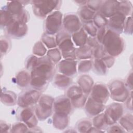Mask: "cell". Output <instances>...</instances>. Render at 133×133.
<instances>
[{
  "label": "cell",
  "mask_w": 133,
  "mask_h": 133,
  "mask_svg": "<svg viewBox=\"0 0 133 133\" xmlns=\"http://www.w3.org/2000/svg\"><path fill=\"white\" fill-rule=\"evenodd\" d=\"M101 44L111 56H116L121 54L124 46V41L119 34L109 29L106 31Z\"/></svg>",
  "instance_id": "obj_1"
},
{
  "label": "cell",
  "mask_w": 133,
  "mask_h": 133,
  "mask_svg": "<svg viewBox=\"0 0 133 133\" xmlns=\"http://www.w3.org/2000/svg\"><path fill=\"white\" fill-rule=\"evenodd\" d=\"M56 42L64 59L74 60L76 58L75 48L69 33L65 30L60 31L57 33Z\"/></svg>",
  "instance_id": "obj_2"
},
{
  "label": "cell",
  "mask_w": 133,
  "mask_h": 133,
  "mask_svg": "<svg viewBox=\"0 0 133 133\" xmlns=\"http://www.w3.org/2000/svg\"><path fill=\"white\" fill-rule=\"evenodd\" d=\"M33 10L35 15L41 18H45L60 5L61 1H32Z\"/></svg>",
  "instance_id": "obj_3"
},
{
  "label": "cell",
  "mask_w": 133,
  "mask_h": 133,
  "mask_svg": "<svg viewBox=\"0 0 133 133\" xmlns=\"http://www.w3.org/2000/svg\"><path fill=\"white\" fill-rule=\"evenodd\" d=\"M62 26V15L59 11H55L47 17L44 24L46 34L54 35L60 31Z\"/></svg>",
  "instance_id": "obj_4"
},
{
  "label": "cell",
  "mask_w": 133,
  "mask_h": 133,
  "mask_svg": "<svg viewBox=\"0 0 133 133\" xmlns=\"http://www.w3.org/2000/svg\"><path fill=\"white\" fill-rule=\"evenodd\" d=\"M54 100L49 96L44 95L39 98L35 113L40 120H44L51 115Z\"/></svg>",
  "instance_id": "obj_5"
},
{
  "label": "cell",
  "mask_w": 133,
  "mask_h": 133,
  "mask_svg": "<svg viewBox=\"0 0 133 133\" xmlns=\"http://www.w3.org/2000/svg\"><path fill=\"white\" fill-rule=\"evenodd\" d=\"M111 96L114 100L124 102L129 95V92L125 84L121 81L117 80L111 83L110 87Z\"/></svg>",
  "instance_id": "obj_6"
},
{
  "label": "cell",
  "mask_w": 133,
  "mask_h": 133,
  "mask_svg": "<svg viewBox=\"0 0 133 133\" xmlns=\"http://www.w3.org/2000/svg\"><path fill=\"white\" fill-rule=\"evenodd\" d=\"M40 95L39 91L35 89L24 91L19 95L18 104L20 107H30L39 100Z\"/></svg>",
  "instance_id": "obj_7"
},
{
  "label": "cell",
  "mask_w": 133,
  "mask_h": 133,
  "mask_svg": "<svg viewBox=\"0 0 133 133\" xmlns=\"http://www.w3.org/2000/svg\"><path fill=\"white\" fill-rule=\"evenodd\" d=\"M68 97L70 99L72 104L76 108L82 107L86 101L87 96L79 86L70 87L67 92Z\"/></svg>",
  "instance_id": "obj_8"
},
{
  "label": "cell",
  "mask_w": 133,
  "mask_h": 133,
  "mask_svg": "<svg viewBox=\"0 0 133 133\" xmlns=\"http://www.w3.org/2000/svg\"><path fill=\"white\" fill-rule=\"evenodd\" d=\"M123 113V105L119 103H112L106 109L104 114L107 125H112L118 121Z\"/></svg>",
  "instance_id": "obj_9"
},
{
  "label": "cell",
  "mask_w": 133,
  "mask_h": 133,
  "mask_svg": "<svg viewBox=\"0 0 133 133\" xmlns=\"http://www.w3.org/2000/svg\"><path fill=\"white\" fill-rule=\"evenodd\" d=\"M62 21L64 30L69 34H73L82 28L79 17L73 14H65Z\"/></svg>",
  "instance_id": "obj_10"
},
{
  "label": "cell",
  "mask_w": 133,
  "mask_h": 133,
  "mask_svg": "<svg viewBox=\"0 0 133 133\" xmlns=\"http://www.w3.org/2000/svg\"><path fill=\"white\" fill-rule=\"evenodd\" d=\"M27 29L25 23L15 18L13 21L6 27L7 34L15 38L23 36L27 32Z\"/></svg>",
  "instance_id": "obj_11"
},
{
  "label": "cell",
  "mask_w": 133,
  "mask_h": 133,
  "mask_svg": "<svg viewBox=\"0 0 133 133\" xmlns=\"http://www.w3.org/2000/svg\"><path fill=\"white\" fill-rule=\"evenodd\" d=\"M126 17V16L122 13L116 12L108 20L107 25L109 29L118 34L121 33L124 30Z\"/></svg>",
  "instance_id": "obj_12"
},
{
  "label": "cell",
  "mask_w": 133,
  "mask_h": 133,
  "mask_svg": "<svg viewBox=\"0 0 133 133\" xmlns=\"http://www.w3.org/2000/svg\"><path fill=\"white\" fill-rule=\"evenodd\" d=\"M72 105L68 97H60L54 101V110L55 113L68 115L72 111Z\"/></svg>",
  "instance_id": "obj_13"
},
{
  "label": "cell",
  "mask_w": 133,
  "mask_h": 133,
  "mask_svg": "<svg viewBox=\"0 0 133 133\" xmlns=\"http://www.w3.org/2000/svg\"><path fill=\"white\" fill-rule=\"evenodd\" d=\"M109 92L107 87L102 84H96L92 88L90 97L97 102L104 104L109 98Z\"/></svg>",
  "instance_id": "obj_14"
},
{
  "label": "cell",
  "mask_w": 133,
  "mask_h": 133,
  "mask_svg": "<svg viewBox=\"0 0 133 133\" xmlns=\"http://www.w3.org/2000/svg\"><path fill=\"white\" fill-rule=\"evenodd\" d=\"M33 112V110L30 107H20L18 116L20 121L23 122L30 128L34 127L37 123V120Z\"/></svg>",
  "instance_id": "obj_15"
},
{
  "label": "cell",
  "mask_w": 133,
  "mask_h": 133,
  "mask_svg": "<svg viewBox=\"0 0 133 133\" xmlns=\"http://www.w3.org/2000/svg\"><path fill=\"white\" fill-rule=\"evenodd\" d=\"M76 62L71 59L62 60L58 64L59 72L68 76H74L76 73Z\"/></svg>",
  "instance_id": "obj_16"
},
{
  "label": "cell",
  "mask_w": 133,
  "mask_h": 133,
  "mask_svg": "<svg viewBox=\"0 0 133 133\" xmlns=\"http://www.w3.org/2000/svg\"><path fill=\"white\" fill-rule=\"evenodd\" d=\"M118 4V1H103L99 12L105 18H110L117 11Z\"/></svg>",
  "instance_id": "obj_17"
},
{
  "label": "cell",
  "mask_w": 133,
  "mask_h": 133,
  "mask_svg": "<svg viewBox=\"0 0 133 133\" xmlns=\"http://www.w3.org/2000/svg\"><path fill=\"white\" fill-rule=\"evenodd\" d=\"M104 109L103 104L99 103L93 100L90 97L88 99L85 105V111L89 116H96Z\"/></svg>",
  "instance_id": "obj_18"
},
{
  "label": "cell",
  "mask_w": 133,
  "mask_h": 133,
  "mask_svg": "<svg viewBox=\"0 0 133 133\" xmlns=\"http://www.w3.org/2000/svg\"><path fill=\"white\" fill-rule=\"evenodd\" d=\"M78 86L85 94L87 95L91 92L92 88L93 81L90 77L86 75H82L78 78Z\"/></svg>",
  "instance_id": "obj_19"
},
{
  "label": "cell",
  "mask_w": 133,
  "mask_h": 133,
  "mask_svg": "<svg viewBox=\"0 0 133 133\" xmlns=\"http://www.w3.org/2000/svg\"><path fill=\"white\" fill-rule=\"evenodd\" d=\"M96 13L86 5L83 6L78 10V16L84 23L92 21Z\"/></svg>",
  "instance_id": "obj_20"
},
{
  "label": "cell",
  "mask_w": 133,
  "mask_h": 133,
  "mask_svg": "<svg viewBox=\"0 0 133 133\" xmlns=\"http://www.w3.org/2000/svg\"><path fill=\"white\" fill-rule=\"evenodd\" d=\"M72 39L77 46L81 47L87 43L88 36L86 32L82 28L79 31L72 34Z\"/></svg>",
  "instance_id": "obj_21"
},
{
  "label": "cell",
  "mask_w": 133,
  "mask_h": 133,
  "mask_svg": "<svg viewBox=\"0 0 133 133\" xmlns=\"http://www.w3.org/2000/svg\"><path fill=\"white\" fill-rule=\"evenodd\" d=\"M54 124L55 126L59 129H64L66 126H67L69 123V117L68 115L55 113L53 117Z\"/></svg>",
  "instance_id": "obj_22"
},
{
  "label": "cell",
  "mask_w": 133,
  "mask_h": 133,
  "mask_svg": "<svg viewBox=\"0 0 133 133\" xmlns=\"http://www.w3.org/2000/svg\"><path fill=\"white\" fill-rule=\"evenodd\" d=\"M54 83L58 88L61 89H65L67 87L71 84L72 79L69 76L59 74H57L54 78Z\"/></svg>",
  "instance_id": "obj_23"
},
{
  "label": "cell",
  "mask_w": 133,
  "mask_h": 133,
  "mask_svg": "<svg viewBox=\"0 0 133 133\" xmlns=\"http://www.w3.org/2000/svg\"><path fill=\"white\" fill-rule=\"evenodd\" d=\"M22 2L20 1H13L10 2L6 7L7 9L14 16L16 17L20 15L23 11V7L21 4Z\"/></svg>",
  "instance_id": "obj_24"
},
{
  "label": "cell",
  "mask_w": 133,
  "mask_h": 133,
  "mask_svg": "<svg viewBox=\"0 0 133 133\" xmlns=\"http://www.w3.org/2000/svg\"><path fill=\"white\" fill-rule=\"evenodd\" d=\"M31 79V77L29 73L25 71L20 72L16 76L17 84L21 87H25L30 85Z\"/></svg>",
  "instance_id": "obj_25"
},
{
  "label": "cell",
  "mask_w": 133,
  "mask_h": 133,
  "mask_svg": "<svg viewBox=\"0 0 133 133\" xmlns=\"http://www.w3.org/2000/svg\"><path fill=\"white\" fill-rule=\"evenodd\" d=\"M92 54L91 47L88 45L79 47L76 51V56L79 59H90Z\"/></svg>",
  "instance_id": "obj_26"
},
{
  "label": "cell",
  "mask_w": 133,
  "mask_h": 133,
  "mask_svg": "<svg viewBox=\"0 0 133 133\" xmlns=\"http://www.w3.org/2000/svg\"><path fill=\"white\" fill-rule=\"evenodd\" d=\"M120 126L123 129L127 130L128 131L132 130V115L131 114H126L119 118Z\"/></svg>",
  "instance_id": "obj_27"
},
{
  "label": "cell",
  "mask_w": 133,
  "mask_h": 133,
  "mask_svg": "<svg viewBox=\"0 0 133 133\" xmlns=\"http://www.w3.org/2000/svg\"><path fill=\"white\" fill-rule=\"evenodd\" d=\"M117 11L122 13L126 16H128L130 14H131L132 5L130 2L128 1L118 2Z\"/></svg>",
  "instance_id": "obj_28"
},
{
  "label": "cell",
  "mask_w": 133,
  "mask_h": 133,
  "mask_svg": "<svg viewBox=\"0 0 133 133\" xmlns=\"http://www.w3.org/2000/svg\"><path fill=\"white\" fill-rule=\"evenodd\" d=\"M93 125L94 127L98 129H102V128H104L107 125L104 114L102 113L95 116L93 119Z\"/></svg>",
  "instance_id": "obj_29"
},
{
  "label": "cell",
  "mask_w": 133,
  "mask_h": 133,
  "mask_svg": "<svg viewBox=\"0 0 133 133\" xmlns=\"http://www.w3.org/2000/svg\"><path fill=\"white\" fill-rule=\"evenodd\" d=\"M94 23L97 28L105 26L108 24V20L100 13H96L94 18Z\"/></svg>",
  "instance_id": "obj_30"
},
{
  "label": "cell",
  "mask_w": 133,
  "mask_h": 133,
  "mask_svg": "<svg viewBox=\"0 0 133 133\" xmlns=\"http://www.w3.org/2000/svg\"><path fill=\"white\" fill-rule=\"evenodd\" d=\"M1 100L7 105H14L16 102V97L13 92L8 91L4 92V95H2Z\"/></svg>",
  "instance_id": "obj_31"
},
{
  "label": "cell",
  "mask_w": 133,
  "mask_h": 133,
  "mask_svg": "<svg viewBox=\"0 0 133 133\" xmlns=\"http://www.w3.org/2000/svg\"><path fill=\"white\" fill-rule=\"evenodd\" d=\"M83 29L86 33L89 34L91 37H95L97 33V28L92 21L84 22Z\"/></svg>",
  "instance_id": "obj_32"
},
{
  "label": "cell",
  "mask_w": 133,
  "mask_h": 133,
  "mask_svg": "<svg viewBox=\"0 0 133 133\" xmlns=\"http://www.w3.org/2000/svg\"><path fill=\"white\" fill-rule=\"evenodd\" d=\"M95 70L99 72V74H105L107 71V66L101 59H95L94 62Z\"/></svg>",
  "instance_id": "obj_33"
},
{
  "label": "cell",
  "mask_w": 133,
  "mask_h": 133,
  "mask_svg": "<svg viewBox=\"0 0 133 133\" xmlns=\"http://www.w3.org/2000/svg\"><path fill=\"white\" fill-rule=\"evenodd\" d=\"M58 49L49 50L47 52L48 58L54 63H57L61 59V54Z\"/></svg>",
  "instance_id": "obj_34"
},
{
  "label": "cell",
  "mask_w": 133,
  "mask_h": 133,
  "mask_svg": "<svg viewBox=\"0 0 133 133\" xmlns=\"http://www.w3.org/2000/svg\"><path fill=\"white\" fill-rule=\"evenodd\" d=\"M42 38L44 43L48 48H51L55 47L56 46V41H55V38L51 36V35H49L45 33L43 35Z\"/></svg>",
  "instance_id": "obj_35"
},
{
  "label": "cell",
  "mask_w": 133,
  "mask_h": 133,
  "mask_svg": "<svg viewBox=\"0 0 133 133\" xmlns=\"http://www.w3.org/2000/svg\"><path fill=\"white\" fill-rule=\"evenodd\" d=\"M106 52L104 46L102 44H98L95 47V50L92 54L95 59H101L106 55Z\"/></svg>",
  "instance_id": "obj_36"
},
{
  "label": "cell",
  "mask_w": 133,
  "mask_h": 133,
  "mask_svg": "<svg viewBox=\"0 0 133 133\" xmlns=\"http://www.w3.org/2000/svg\"><path fill=\"white\" fill-rule=\"evenodd\" d=\"M46 52V48L41 42H38L35 44L33 50V52L34 55L39 56H43L45 55Z\"/></svg>",
  "instance_id": "obj_37"
},
{
  "label": "cell",
  "mask_w": 133,
  "mask_h": 133,
  "mask_svg": "<svg viewBox=\"0 0 133 133\" xmlns=\"http://www.w3.org/2000/svg\"><path fill=\"white\" fill-rule=\"evenodd\" d=\"M92 126L91 122L89 121L88 119H83L82 121L78 122L77 124V129L79 132H85V129H90Z\"/></svg>",
  "instance_id": "obj_38"
},
{
  "label": "cell",
  "mask_w": 133,
  "mask_h": 133,
  "mask_svg": "<svg viewBox=\"0 0 133 133\" xmlns=\"http://www.w3.org/2000/svg\"><path fill=\"white\" fill-rule=\"evenodd\" d=\"M92 62L90 60L82 61L78 64V71L79 72H86L92 68Z\"/></svg>",
  "instance_id": "obj_39"
},
{
  "label": "cell",
  "mask_w": 133,
  "mask_h": 133,
  "mask_svg": "<svg viewBox=\"0 0 133 133\" xmlns=\"http://www.w3.org/2000/svg\"><path fill=\"white\" fill-rule=\"evenodd\" d=\"M132 17L129 16L126 20H125L124 30V31L128 33V34H132Z\"/></svg>",
  "instance_id": "obj_40"
},
{
  "label": "cell",
  "mask_w": 133,
  "mask_h": 133,
  "mask_svg": "<svg viewBox=\"0 0 133 133\" xmlns=\"http://www.w3.org/2000/svg\"><path fill=\"white\" fill-rule=\"evenodd\" d=\"M28 129L26 126L22 123H16L11 128L12 132H26Z\"/></svg>",
  "instance_id": "obj_41"
},
{
  "label": "cell",
  "mask_w": 133,
  "mask_h": 133,
  "mask_svg": "<svg viewBox=\"0 0 133 133\" xmlns=\"http://www.w3.org/2000/svg\"><path fill=\"white\" fill-rule=\"evenodd\" d=\"M112 126L110 127V129L111 130H109V132H124V130H123V128L118 125H112Z\"/></svg>",
  "instance_id": "obj_42"
},
{
  "label": "cell",
  "mask_w": 133,
  "mask_h": 133,
  "mask_svg": "<svg viewBox=\"0 0 133 133\" xmlns=\"http://www.w3.org/2000/svg\"><path fill=\"white\" fill-rule=\"evenodd\" d=\"M126 86L127 88H130V89H132V72H131V74H129L128 76Z\"/></svg>",
  "instance_id": "obj_43"
}]
</instances>
